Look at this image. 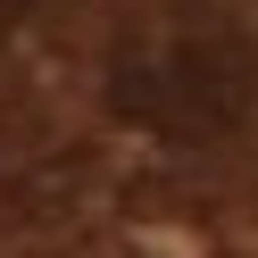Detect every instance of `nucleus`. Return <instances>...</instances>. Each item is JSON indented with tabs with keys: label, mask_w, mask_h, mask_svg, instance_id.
I'll return each mask as SVG.
<instances>
[{
	"label": "nucleus",
	"mask_w": 258,
	"mask_h": 258,
	"mask_svg": "<svg viewBox=\"0 0 258 258\" xmlns=\"http://www.w3.org/2000/svg\"><path fill=\"white\" fill-rule=\"evenodd\" d=\"M108 108L158 134H225L250 108V58L233 42H142L108 67Z\"/></svg>",
	"instance_id": "f257e3e1"
}]
</instances>
